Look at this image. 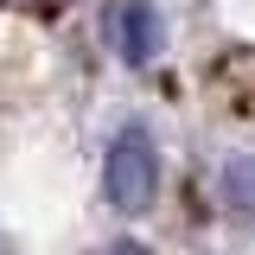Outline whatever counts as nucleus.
I'll list each match as a JSON object with an SVG mask.
<instances>
[{
	"mask_svg": "<svg viewBox=\"0 0 255 255\" xmlns=\"http://www.w3.org/2000/svg\"><path fill=\"white\" fill-rule=\"evenodd\" d=\"M102 179H109V198H115L122 211H147V204H153V185H159V153H153V134H147L140 122L115 134Z\"/></svg>",
	"mask_w": 255,
	"mask_h": 255,
	"instance_id": "nucleus-1",
	"label": "nucleus"
},
{
	"mask_svg": "<svg viewBox=\"0 0 255 255\" xmlns=\"http://www.w3.org/2000/svg\"><path fill=\"white\" fill-rule=\"evenodd\" d=\"M122 51L134 64H147V58H159V45H166V26H159V13H153V0H128L122 6Z\"/></svg>",
	"mask_w": 255,
	"mask_h": 255,
	"instance_id": "nucleus-2",
	"label": "nucleus"
},
{
	"mask_svg": "<svg viewBox=\"0 0 255 255\" xmlns=\"http://www.w3.org/2000/svg\"><path fill=\"white\" fill-rule=\"evenodd\" d=\"M223 204L236 217H255V153H230L223 159Z\"/></svg>",
	"mask_w": 255,
	"mask_h": 255,
	"instance_id": "nucleus-3",
	"label": "nucleus"
},
{
	"mask_svg": "<svg viewBox=\"0 0 255 255\" xmlns=\"http://www.w3.org/2000/svg\"><path fill=\"white\" fill-rule=\"evenodd\" d=\"M102 255H147L140 243H115V249H102Z\"/></svg>",
	"mask_w": 255,
	"mask_h": 255,
	"instance_id": "nucleus-4",
	"label": "nucleus"
}]
</instances>
